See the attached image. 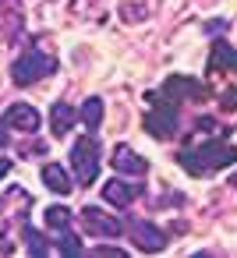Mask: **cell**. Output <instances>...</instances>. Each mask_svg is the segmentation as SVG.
<instances>
[{
	"label": "cell",
	"instance_id": "cell-24",
	"mask_svg": "<svg viewBox=\"0 0 237 258\" xmlns=\"http://www.w3.org/2000/svg\"><path fill=\"white\" fill-rule=\"evenodd\" d=\"M233 184H237V177H233Z\"/></svg>",
	"mask_w": 237,
	"mask_h": 258
},
{
	"label": "cell",
	"instance_id": "cell-22",
	"mask_svg": "<svg viewBox=\"0 0 237 258\" xmlns=\"http://www.w3.org/2000/svg\"><path fill=\"white\" fill-rule=\"evenodd\" d=\"M8 138H11V127L4 124V117H0V149H4V145H8Z\"/></svg>",
	"mask_w": 237,
	"mask_h": 258
},
{
	"label": "cell",
	"instance_id": "cell-20",
	"mask_svg": "<svg viewBox=\"0 0 237 258\" xmlns=\"http://www.w3.org/2000/svg\"><path fill=\"white\" fill-rule=\"evenodd\" d=\"M92 254H96V258H124V251H121V247H103V244H99Z\"/></svg>",
	"mask_w": 237,
	"mask_h": 258
},
{
	"label": "cell",
	"instance_id": "cell-14",
	"mask_svg": "<svg viewBox=\"0 0 237 258\" xmlns=\"http://www.w3.org/2000/svg\"><path fill=\"white\" fill-rule=\"evenodd\" d=\"M22 29V11L11 4V0H0V39H15Z\"/></svg>",
	"mask_w": 237,
	"mask_h": 258
},
{
	"label": "cell",
	"instance_id": "cell-12",
	"mask_svg": "<svg viewBox=\"0 0 237 258\" xmlns=\"http://www.w3.org/2000/svg\"><path fill=\"white\" fill-rule=\"evenodd\" d=\"M71 127H75V106L64 103V99H57V103L50 106V131H53L57 138H64Z\"/></svg>",
	"mask_w": 237,
	"mask_h": 258
},
{
	"label": "cell",
	"instance_id": "cell-2",
	"mask_svg": "<svg viewBox=\"0 0 237 258\" xmlns=\"http://www.w3.org/2000/svg\"><path fill=\"white\" fill-rule=\"evenodd\" d=\"M71 170H75V184L78 187H92L99 177V145L96 135H82L71 145Z\"/></svg>",
	"mask_w": 237,
	"mask_h": 258
},
{
	"label": "cell",
	"instance_id": "cell-6",
	"mask_svg": "<svg viewBox=\"0 0 237 258\" xmlns=\"http://www.w3.org/2000/svg\"><path fill=\"white\" fill-rule=\"evenodd\" d=\"M128 233H131V240L142 247V251H163L170 240H166V230H159L156 223H149V219H131L128 223Z\"/></svg>",
	"mask_w": 237,
	"mask_h": 258
},
{
	"label": "cell",
	"instance_id": "cell-19",
	"mask_svg": "<svg viewBox=\"0 0 237 258\" xmlns=\"http://www.w3.org/2000/svg\"><path fill=\"white\" fill-rule=\"evenodd\" d=\"M219 110H226V113L237 110V89H226V92L219 96Z\"/></svg>",
	"mask_w": 237,
	"mask_h": 258
},
{
	"label": "cell",
	"instance_id": "cell-1",
	"mask_svg": "<svg viewBox=\"0 0 237 258\" xmlns=\"http://www.w3.org/2000/svg\"><path fill=\"white\" fill-rule=\"evenodd\" d=\"M177 163H181V170H188L191 177H205V173H212V170L233 166V163H237V145H230V142H223V138H212V142H205V145H195V149L177 152Z\"/></svg>",
	"mask_w": 237,
	"mask_h": 258
},
{
	"label": "cell",
	"instance_id": "cell-8",
	"mask_svg": "<svg viewBox=\"0 0 237 258\" xmlns=\"http://www.w3.org/2000/svg\"><path fill=\"white\" fill-rule=\"evenodd\" d=\"M4 124H8L11 131L36 135V131L43 127V117H39V110H36V106H29V103H15V106H8V113H4Z\"/></svg>",
	"mask_w": 237,
	"mask_h": 258
},
{
	"label": "cell",
	"instance_id": "cell-23",
	"mask_svg": "<svg viewBox=\"0 0 237 258\" xmlns=\"http://www.w3.org/2000/svg\"><path fill=\"white\" fill-rule=\"evenodd\" d=\"M8 173H11V159H0V180H4Z\"/></svg>",
	"mask_w": 237,
	"mask_h": 258
},
{
	"label": "cell",
	"instance_id": "cell-16",
	"mask_svg": "<svg viewBox=\"0 0 237 258\" xmlns=\"http://www.w3.org/2000/svg\"><path fill=\"white\" fill-rule=\"evenodd\" d=\"M71 223H75V212H71L68 205H50V209H46V226H50V230L64 233V230H71Z\"/></svg>",
	"mask_w": 237,
	"mask_h": 258
},
{
	"label": "cell",
	"instance_id": "cell-5",
	"mask_svg": "<svg viewBox=\"0 0 237 258\" xmlns=\"http://www.w3.org/2000/svg\"><path fill=\"white\" fill-rule=\"evenodd\" d=\"M78 216H82L85 233H92V237H121V233H124V223L113 219L110 212H103L99 205H85Z\"/></svg>",
	"mask_w": 237,
	"mask_h": 258
},
{
	"label": "cell",
	"instance_id": "cell-11",
	"mask_svg": "<svg viewBox=\"0 0 237 258\" xmlns=\"http://www.w3.org/2000/svg\"><path fill=\"white\" fill-rule=\"evenodd\" d=\"M43 184H46L53 195H71V191H75V177H71L61 163H46V166H43Z\"/></svg>",
	"mask_w": 237,
	"mask_h": 258
},
{
	"label": "cell",
	"instance_id": "cell-4",
	"mask_svg": "<svg viewBox=\"0 0 237 258\" xmlns=\"http://www.w3.org/2000/svg\"><path fill=\"white\" fill-rule=\"evenodd\" d=\"M152 99V110L145 113V131L156 138V142H170L177 131H181V113H177V106L173 103H166V99H159V96H149Z\"/></svg>",
	"mask_w": 237,
	"mask_h": 258
},
{
	"label": "cell",
	"instance_id": "cell-10",
	"mask_svg": "<svg viewBox=\"0 0 237 258\" xmlns=\"http://www.w3.org/2000/svg\"><path fill=\"white\" fill-rule=\"evenodd\" d=\"M138 195H142V184H131L128 177H110V180H103V202H110V205H117V209L131 205Z\"/></svg>",
	"mask_w": 237,
	"mask_h": 258
},
{
	"label": "cell",
	"instance_id": "cell-9",
	"mask_svg": "<svg viewBox=\"0 0 237 258\" xmlns=\"http://www.w3.org/2000/svg\"><path fill=\"white\" fill-rule=\"evenodd\" d=\"M110 163H113V170H117L121 177H145V173H149L145 156H138L131 145H117L113 156H110Z\"/></svg>",
	"mask_w": 237,
	"mask_h": 258
},
{
	"label": "cell",
	"instance_id": "cell-17",
	"mask_svg": "<svg viewBox=\"0 0 237 258\" xmlns=\"http://www.w3.org/2000/svg\"><path fill=\"white\" fill-rule=\"evenodd\" d=\"M22 237H25V247H29V254H32V258L50 254V240H46L36 226H25V230H22Z\"/></svg>",
	"mask_w": 237,
	"mask_h": 258
},
{
	"label": "cell",
	"instance_id": "cell-18",
	"mask_svg": "<svg viewBox=\"0 0 237 258\" xmlns=\"http://www.w3.org/2000/svg\"><path fill=\"white\" fill-rule=\"evenodd\" d=\"M57 251H61V254H68V258H71V254H82V240L68 237V230H64V237L57 240Z\"/></svg>",
	"mask_w": 237,
	"mask_h": 258
},
{
	"label": "cell",
	"instance_id": "cell-3",
	"mask_svg": "<svg viewBox=\"0 0 237 258\" xmlns=\"http://www.w3.org/2000/svg\"><path fill=\"white\" fill-rule=\"evenodd\" d=\"M57 71V60L50 57V53H43V50H25L18 60H15V68H11V82L15 85H36V82H43V78H50Z\"/></svg>",
	"mask_w": 237,
	"mask_h": 258
},
{
	"label": "cell",
	"instance_id": "cell-13",
	"mask_svg": "<svg viewBox=\"0 0 237 258\" xmlns=\"http://www.w3.org/2000/svg\"><path fill=\"white\" fill-rule=\"evenodd\" d=\"M209 71H230L237 75V50L230 43H212V53H209Z\"/></svg>",
	"mask_w": 237,
	"mask_h": 258
},
{
	"label": "cell",
	"instance_id": "cell-7",
	"mask_svg": "<svg viewBox=\"0 0 237 258\" xmlns=\"http://www.w3.org/2000/svg\"><path fill=\"white\" fill-rule=\"evenodd\" d=\"M159 99H166V103H173V106H181L184 99H205V89L198 85V82H191V78H181V75H173V78H166L163 82V92H159Z\"/></svg>",
	"mask_w": 237,
	"mask_h": 258
},
{
	"label": "cell",
	"instance_id": "cell-21",
	"mask_svg": "<svg viewBox=\"0 0 237 258\" xmlns=\"http://www.w3.org/2000/svg\"><path fill=\"white\" fill-rule=\"evenodd\" d=\"M121 15H124L128 22H142V18H145V11H142V8H124Z\"/></svg>",
	"mask_w": 237,
	"mask_h": 258
},
{
	"label": "cell",
	"instance_id": "cell-15",
	"mask_svg": "<svg viewBox=\"0 0 237 258\" xmlns=\"http://www.w3.org/2000/svg\"><path fill=\"white\" fill-rule=\"evenodd\" d=\"M78 117H82V124L89 127V135H96L99 131V124H103V99H85L82 106H78Z\"/></svg>",
	"mask_w": 237,
	"mask_h": 258
}]
</instances>
